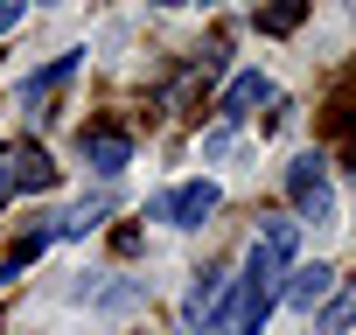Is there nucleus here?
Returning a JSON list of instances; mask_svg holds the SVG:
<instances>
[{
    "label": "nucleus",
    "instance_id": "f03ea898",
    "mask_svg": "<svg viewBox=\"0 0 356 335\" xmlns=\"http://www.w3.org/2000/svg\"><path fill=\"white\" fill-rule=\"evenodd\" d=\"M286 196H293L300 224H335V189H328V161L321 154H300L286 168Z\"/></svg>",
    "mask_w": 356,
    "mask_h": 335
},
{
    "label": "nucleus",
    "instance_id": "9d476101",
    "mask_svg": "<svg viewBox=\"0 0 356 335\" xmlns=\"http://www.w3.org/2000/svg\"><path fill=\"white\" fill-rule=\"evenodd\" d=\"M105 210H112V203H105V196H98V203H84V210H77V217H63V238H84V231H91V224H98V217H105Z\"/></svg>",
    "mask_w": 356,
    "mask_h": 335
},
{
    "label": "nucleus",
    "instance_id": "ddd939ff",
    "mask_svg": "<svg viewBox=\"0 0 356 335\" xmlns=\"http://www.w3.org/2000/svg\"><path fill=\"white\" fill-rule=\"evenodd\" d=\"M22 8H29V0H0V35H8V28L22 22Z\"/></svg>",
    "mask_w": 356,
    "mask_h": 335
},
{
    "label": "nucleus",
    "instance_id": "6e6552de",
    "mask_svg": "<svg viewBox=\"0 0 356 335\" xmlns=\"http://www.w3.org/2000/svg\"><path fill=\"white\" fill-rule=\"evenodd\" d=\"M266 98H273V84H266L259 70H245V77H231V91H224V105H217V112H224V126H231V119H245V112H252V105H266Z\"/></svg>",
    "mask_w": 356,
    "mask_h": 335
},
{
    "label": "nucleus",
    "instance_id": "423d86ee",
    "mask_svg": "<svg viewBox=\"0 0 356 335\" xmlns=\"http://www.w3.org/2000/svg\"><path fill=\"white\" fill-rule=\"evenodd\" d=\"M84 161L98 168V175H119V168L133 161V140H126V133H112V126H98V133L84 126Z\"/></svg>",
    "mask_w": 356,
    "mask_h": 335
},
{
    "label": "nucleus",
    "instance_id": "39448f33",
    "mask_svg": "<svg viewBox=\"0 0 356 335\" xmlns=\"http://www.w3.org/2000/svg\"><path fill=\"white\" fill-rule=\"evenodd\" d=\"M328 293H335V265H321V259H314V265H300V272L286 279V307H300V314H314Z\"/></svg>",
    "mask_w": 356,
    "mask_h": 335
},
{
    "label": "nucleus",
    "instance_id": "0eeeda50",
    "mask_svg": "<svg viewBox=\"0 0 356 335\" xmlns=\"http://www.w3.org/2000/svg\"><path fill=\"white\" fill-rule=\"evenodd\" d=\"M8 161H15V175H8V196H15V189H49V182H56V161H49L42 147H15Z\"/></svg>",
    "mask_w": 356,
    "mask_h": 335
},
{
    "label": "nucleus",
    "instance_id": "4468645a",
    "mask_svg": "<svg viewBox=\"0 0 356 335\" xmlns=\"http://www.w3.org/2000/svg\"><path fill=\"white\" fill-rule=\"evenodd\" d=\"M0 168H8V154H0ZM0 196H8V175H0Z\"/></svg>",
    "mask_w": 356,
    "mask_h": 335
},
{
    "label": "nucleus",
    "instance_id": "1a4fd4ad",
    "mask_svg": "<svg viewBox=\"0 0 356 335\" xmlns=\"http://www.w3.org/2000/svg\"><path fill=\"white\" fill-rule=\"evenodd\" d=\"M70 70H77V56H56V63H49L42 77H29V91H22V98H29V105H35V98H49V91H56V84H63Z\"/></svg>",
    "mask_w": 356,
    "mask_h": 335
},
{
    "label": "nucleus",
    "instance_id": "7ed1b4c3",
    "mask_svg": "<svg viewBox=\"0 0 356 335\" xmlns=\"http://www.w3.org/2000/svg\"><path fill=\"white\" fill-rule=\"evenodd\" d=\"M217 203H224V189H217V182H182V189H168L154 210H161L175 231H203V224L217 217Z\"/></svg>",
    "mask_w": 356,
    "mask_h": 335
},
{
    "label": "nucleus",
    "instance_id": "f8f14e48",
    "mask_svg": "<svg viewBox=\"0 0 356 335\" xmlns=\"http://www.w3.org/2000/svg\"><path fill=\"white\" fill-rule=\"evenodd\" d=\"M293 22H300V0H280V8H266V28H273V35H286Z\"/></svg>",
    "mask_w": 356,
    "mask_h": 335
},
{
    "label": "nucleus",
    "instance_id": "20e7f679",
    "mask_svg": "<svg viewBox=\"0 0 356 335\" xmlns=\"http://www.w3.org/2000/svg\"><path fill=\"white\" fill-rule=\"evenodd\" d=\"M224 293H231V272H224V265L196 272V286H189V321H196V328H217V314H224Z\"/></svg>",
    "mask_w": 356,
    "mask_h": 335
},
{
    "label": "nucleus",
    "instance_id": "9b49d317",
    "mask_svg": "<svg viewBox=\"0 0 356 335\" xmlns=\"http://www.w3.org/2000/svg\"><path fill=\"white\" fill-rule=\"evenodd\" d=\"M349 321H356V286L328 300V314H321V328H349Z\"/></svg>",
    "mask_w": 356,
    "mask_h": 335
},
{
    "label": "nucleus",
    "instance_id": "f257e3e1",
    "mask_svg": "<svg viewBox=\"0 0 356 335\" xmlns=\"http://www.w3.org/2000/svg\"><path fill=\"white\" fill-rule=\"evenodd\" d=\"M293 252H300V224H293V217H266L259 238H252V265H245L238 286H252L259 300H273V293H280V272L293 265Z\"/></svg>",
    "mask_w": 356,
    "mask_h": 335
}]
</instances>
